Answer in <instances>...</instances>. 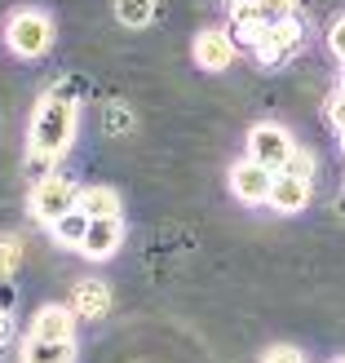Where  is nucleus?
<instances>
[{
	"label": "nucleus",
	"mask_w": 345,
	"mask_h": 363,
	"mask_svg": "<svg viewBox=\"0 0 345 363\" xmlns=\"http://www.w3.org/2000/svg\"><path fill=\"white\" fill-rule=\"evenodd\" d=\"M18 266H23V235L0 230V279H13Z\"/></svg>",
	"instance_id": "dca6fc26"
},
{
	"label": "nucleus",
	"mask_w": 345,
	"mask_h": 363,
	"mask_svg": "<svg viewBox=\"0 0 345 363\" xmlns=\"http://www.w3.org/2000/svg\"><path fill=\"white\" fill-rule=\"evenodd\" d=\"M261 363H305V359H301V350H297V346H270Z\"/></svg>",
	"instance_id": "4be33fe9"
},
{
	"label": "nucleus",
	"mask_w": 345,
	"mask_h": 363,
	"mask_svg": "<svg viewBox=\"0 0 345 363\" xmlns=\"http://www.w3.org/2000/svg\"><path fill=\"white\" fill-rule=\"evenodd\" d=\"M80 346L76 337L71 341H40V337H23L18 346V363H76Z\"/></svg>",
	"instance_id": "f8f14e48"
},
{
	"label": "nucleus",
	"mask_w": 345,
	"mask_h": 363,
	"mask_svg": "<svg viewBox=\"0 0 345 363\" xmlns=\"http://www.w3.org/2000/svg\"><path fill=\"white\" fill-rule=\"evenodd\" d=\"M84 230H89V217H84L80 208H71L67 217H58V222L49 226L53 244H62V248H80V244H84Z\"/></svg>",
	"instance_id": "2eb2a0df"
},
{
	"label": "nucleus",
	"mask_w": 345,
	"mask_h": 363,
	"mask_svg": "<svg viewBox=\"0 0 345 363\" xmlns=\"http://www.w3.org/2000/svg\"><path fill=\"white\" fill-rule=\"evenodd\" d=\"M288 169H293V173H301V177H315L319 160H315L310 151H305V147H297V151H293V160H288Z\"/></svg>",
	"instance_id": "412c9836"
},
{
	"label": "nucleus",
	"mask_w": 345,
	"mask_h": 363,
	"mask_svg": "<svg viewBox=\"0 0 345 363\" xmlns=\"http://www.w3.org/2000/svg\"><path fill=\"white\" fill-rule=\"evenodd\" d=\"M323 111H328V124L341 133V129H345V89H336V94L328 98V106H323Z\"/></svg>",
	"instance_id": "aec40b11"
},
{
	"label": "nucleus",
	"mask_w": 345,
	"mask_h": 363,
	"mask_svg": "<svg viewBox=\"0 0 345 363\" xmlns=\"http://www.w3.org/2000/svg\"><path fill=\"white\" fill-rule=\"evenodd\" d=\"M328 49H332V58L345 67V13L336 18V23L328 27Z\"/></svg>",
	"instance_id": "6ab92c4d"
},
{
	"label": "nucleus",
	"mask_w": 345,
	"mask_h": 363,
	"mask_svg": "<svg viewBox=\"0 0 345 363\" xmlns=\"http://www.w3.org/2000/svg\"><path fill=\"white\" fill-rule=\"evenodd\" d=\"M301 49H305V23L293 13V18H279V23L266 27V35L252 45V58L261 67H283V62H293Z\"/></svg>",
	"instance_id": "39448f33"
},
{
	"label": "nucleus",
	"mask_w": 345,
	"mask_h": 363,
	"mask_svg": "<svg viewBox=\"0 0 345 363\" xmlns=\"http://www.w3.org/2000/svg\"><path fill=\"white\" fill-rule=\"evenodd\" d=\"M71 311H76V319H102L106 311H111V288H106L102 279H80L76 293H71Z\"/></svg>",
	"instance_id": "ddd939ff"
},
{
	"label": "nucleus",
	"mask_w": 345,
	"mask_h": 363,
	"mask_svg": "<svg viewBox=\"0 0 345 363\" xmlns=\"http://www.w3.org/2000/svg\"><path fill=\"white\" fill-rule=\"evenodd\" d=\"M336 363H345V354H341V359H336Z\"/></svg>",
	"instance_id": "a878e982"
},
{
	"label": "nucleus",
	"mask_w": 345,
	"mask_h": 363,
	"mask_svg": "<svg viewBox=\"0 0 345 363\" xmlns=\"http://www.w3.org/2000/svg\"><path fill=\"white\" fill-rule=\"evenodd\" d=\"M234 53H239V40L230 35V27H204L191 45V58L199 71H230Z\"/></svg>",
	"instance_id": "0eeeda50"
},
{
	"label": "nucleus",
	"mask_w": 345,
	"mask_h": 363,
	"mask_svg": "<svg viewBox=\"0 0 345 363\" xmlns=\"http://www.w3.org/2000/svg\"><path fill=\"white\" fill-rule=\"evenodd\" d=\"M270 186H275V169H266L248 155L230 164V195L239 199V204H248V208L270 204Z\"/></svg>",
	"instance_id": "423d86ee"
},
{
	"label": "nucleus",
	"mask_w": 345,
	"mask_h": 363,
	"mask_svg": "<svg viewBox=\"0 0 345 363\" xmlns=\"http://www.w3.org/2000/svg\"><path fill=\"white\" fill-rule=\"evenodd\" d=\"M266 18H261V9H257V0H230V35L239 45H257L261 35H266Z\"/></svg>",
	"instance_id": "9b49d317"
},
{
	"label": "nucleus",
	"mask_w": 345,
	"mask_h": 363,
	"mask_svg": "<svg viewBox=\"0 0 345 363\" xmlns=\"http://www.w3.org/2000/svg\"><path fill=\"white\" fill-rule=\"evenodd\" d=\"M76 195H80V186H76L71 177H62V173H45V177L31 186V199H27L31 222H40V226L49 230L58 217H67L71 208H76Z\"/></svg>",
	"instance_id": "7ed1b4c3"
},
{
	"label": "nucleus",
	"mask_w": 345,
	"mask_h": 363,
	"mask_svg": "<svg viewBox=\"0 0 345 363\" xmlns=\"http://www.w3.org/2000/svg\"><path fill=\"white\" fill-rule=\"evenodd\" d=\"M115 18L124 27H147L155 18V0H115Z\"/></svg>",
	"instance_id": "f3484780"
},
{
	"label": "nucleus",
	"mask_w": 345,
	"mask_h": 363,
	"mask_svg": "<svg viewBox=\"0 0 345 363\" xmlns=\"http://www.w3.org/2000/svg\"><path fill=\"white\" fill-rule=\"evenodd\" d=\"M5 333H9V315L0 311V341H5Z\"/></svg>",
	"instance_id": "b1692460"
},
{
	"label": "nucleus",
	"mask_w": 345,
	"mask_h": 363,
	"mask_svg": "<svg viewBox=\"0 0 345 363\" xmlns=\"http://www.w3.org/2000/svg\"><path fill=\"white\" fill-rule=\"evenodd\" d=\"M58 40V27H53V13L49 9H35V5H23L5 18V49L23 62H35L45 58Z\"/></svg>",
	"instance_id": "f03ea898"
},
{
	"label": "nucleus",
	"mask_w": 345,
	"mask_h": 363,
	"mask_svg": "<svg viewBox=\"0 0 345 363\" xmlns=\"http://www.w3.org/2000/svg\"><path fill=\"white\" fill-rule=\"evenodd\" d=\"M76 208L89 217V222H98V217H124V199H120V191L115 186H80V195H76Z\"/></svg>",
	"instance_id": "4468645a"
},
{
	"label": "nucleus",
	"mask_w": 345,
	"mask_h": 363,
	"mask_svg": "<svg viewBox=\"0 0 345 363\" xmlns=\"http://www.w3.org/2000/svg\"><path fill=\"white\" fill-rule=\"evenodd\" d=\"M27 337H40V341H71V337H76V311H67V306H58V301H45L40 311L31 315Z\"/></svg>",
	"instance_id": "9d476101"
},
{
	"label": "nucleus",
	"mask_w": 345,
	"mask_h": 363,
	"mask_svg": "<svg viewBox=\"0 0 345 363\" xmlns=\"http://www.w3.org/2000/svg\"><path fill=\"white\" fill-rule=\"evenodd\" d=\"M293 151H297V138L283 129L279 120H257L248 129V142H244V155L248 160H257V164H266V169H288V160H293Z\"/></svg>",
	"instance_id": "20e7f679"
},
{
	"label": "nucleus",
	"mask_w": 345,
	"mask_h": 363,
	"mask_svg": "<svg viewBox=\"0 0 345 363\" xmlns=\"http://www.w3.org/2000/svg\"><path fill=\"white\" fill-rule=\"evenodd\" d=\"M124 244V222L120 217H98V222H89L84 230V244H80V257L89 262H111Z\"/></svg>",
	"instance_id": "1a4fd4ad"
},
{
	"label": "nucleus",
	"mask_w": 345,
	"mask_h": 363,
	"mask_svg": "<svg viewBox=\"0 0 345 363\" xmlns=\"http://www.w3.org/2000/svg\"><path fill=\"white\" fill-rule=\"evenodd\" d=\"M315 177H301L293 169H279L275 173V186H270V208H275L279 217H297L310 208V199H315V186H310Z\"/></svg>",
	"instance_id": "6e6552de"
},
{
	"label": "nucleus",
	"mask_w": 345,
	"mask_h": 363,
	"mask_svg": "<svg viewBox=\"0 0 345 363\" xmlns=\"http://www.w3.org/2000/svg\"><path fill=\"white\" fill-rule=\"evenodd\" d=\"M341 155H345V129H341Z\"/></svg>",
	"instance_id": "393cba45"
},
{
	"label": "nucleus",
	"mask_w": 345,
	"mask_h": 363,
	"mask_svg": "<svg viewBox=\"0 0 345 363\" xmlns=\"http://www.w3.org/2000/svg\"><path fill=\"white\" fill-rule=\"evenodd\" d=\"M257 9L266 23H279V18H293L297 13V0H257Z\"/></svg>",
	"instance_id": "a211bd4d"
},
{
	"label": "nucleus",
	"mask_w": 345,
	"mask_h": 363,
	"mask_svg": "<svg viewBox=\"0 0 345 363\" xmlns=\"http://www.w3.org/2000/svg\"><path fill=\"white\" fill-rule=\"evenodd\" d=\"M76 129H80V102L67 89H45L31 111V124H27V169L35 164L45 177L76 147Z\"/></svg>",
	"instance_id": "f257e3e1"
},
{
	"label": "nucleus",
	"mask_w": 345,
	"mask_h": 363,
	"mask_svg": "<svg viewBox=\"0 0 345 363\" xmlns=\"http://www.w3.org/2000/svg\"><path fill=\"white\" fill-rule=\"evenodd\" d=\"M341 89H345V80H341Z\"/></svg>",
	"instance_id": "bb28decb"
},
{
	"label": "nucleus",
	"mask_w": 345,
	"mask_h": 363,
	"mask_svg": "<svg viewBox=\"0 0 345 363\" xmlns=\"http://www.w3.org/2000/svg\"><path fill=\"white\" fill-rule=\"evenodd\" d=\"M13 306H18V293H13V284L9 279H0V311H5L13 319Z\"/></svg>",
	"instance_id": "5701e85b"
}]
</instances>
